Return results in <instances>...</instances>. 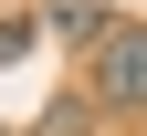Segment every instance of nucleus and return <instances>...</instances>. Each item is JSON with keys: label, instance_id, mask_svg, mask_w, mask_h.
<instances>
[{"label": "nucleus", "instance_id": "1", "mask_svg": "<svg viewBox=\"0 0 147 136\" xmlns=\"http://www.w3.org/2000/svg\"><path fill=\"white\" fill-rule=\"evenodd\" d=\"M84 94H95V105H116V115H137V105H147V21H116V31L95 42Z\"/></svg>", "mask_w": 147, "mask_h": 136}, {"label": "nucleus", "instance_id": "4", "mask_svg": "<svg viewBox=\"0 0 147 136\" xmlns=\"http://www.w3.org/2000/svg\"><path fill=\"white\" fill-rule=\"evenodd\" d=\"M32 31H42V21H0V63H21V52H32Z\"/></svg>", "mask_w": 147, "mask_h": 136}, {"label": "nucleus", "instance_id": "5", "mask_svg": "<svg viewBox=\"0 0 147 136\" xmlns=\"http://www.w3.org/2000/svg\"><path fill=\"white\" fill-rule=\"evenodd\" d=\"M0 136H21V126H0Z\"/></svg>", "mask_w": 147, "mask_h": 136}, {"label": "nucleus", "instance_id": "3", "mask_svg": "<svg viewBox=\"0 0 147 136\" xmlns=\"http://www.w3.org/2000/svg\"><path fill=\"white\" fill-rule=\"evenodd\" d=\"M84 126H95V94H63V105H53V126H42V136H84Z\"/></svg>", "mask_w": 147, "mask_h": 136}, {"label": "nucleus", "instance_id": "2", "mask_svg": "<svg viewBox=\"0 0 147 136\" xmlns=\"http://www.w3.org/2000/svg\"><path fill=\"white\" fill-rule=\"evenodd\" d=\"M53 31H63V42H105L116 21H105V11H53Z\"/></svg>", "mask_w": 147, "mask_h": 136}]
</instances>
